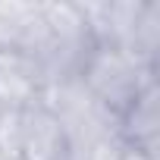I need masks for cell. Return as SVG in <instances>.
Listing matches in <instances>:
<instances>
[{
    "label": "cell",
    "mask_w": 160,
    "mask_h": 160,
    "mask_svg": "<svg viewBox=\"0 0 160 160\" xmlns=\"http://www.w3.org/2000/svg\"><path fill=\"white\" fill-rule=\"evenodd\" d=\"M75 78L110 116L119 119L129 110V104L138 98V91L144 85L157 82V66L135 60L122 47L91 44V50L85 53Z\"/></svg>",
    "instance_id": "6da1fadb"
},
{
    "label": "cell",
    "mask_w": 160,
    "mask_h": 160,
    "mask_svg": "<svg viewBox=\"0 0 160 160\" xmlns=\"http://www.w3.org/2000/svg\"><path fill=\"white\" fill-rule=\"evenodd\" d=\"M19 160H75L72 138L63 119L41 101L22 110V157Z\"/></svg>",
    "instance_id": "7a4b0ae2"
},
{
    "label": "cell",
    "mask_w": 160,
    "mask_h": 160,
    "mask_svg": "<svg viewBox=\"0 0 160 160\" xmlns=\"http://www.w3.org/2000/svg\"><path fill=\"white\" fill-rule=\"evenodd\" d=\"M50 44V32L41 3L0 0V50H22L41 57Z\"/></svg>",
    "instance_id": "3957f363"
},
{
    "label": "cell",
    "mask_w": 160,
    "mask_h": 160,
    "mask_svg": "<svg viewBox=\"0 0 160 160\" xmlns=\"http://www.w3.org/2000/svg\"><path fill=\"white\" fill-rule=\"evenodd\" d=\"M44 72L38 57L22 50H0V110H25L41 101Z\"/></svg>",
    "instance_id": "277c9868"
},
{
    "label": "cell",
    "mask_w": 160,
    "mask_h": 160,
    "mask_svg": "<svg viewBox=\"0 0 160 160\" xmlns=\"http://www.w3.org/2000/svg\"><path fill=\"white\" fill-rule=\"evenodd\" d=\"M119 138L132 148H144L157 154L160 138V85L151 82L138 91V98L129 104V110L119 116Z\"/></svg>",
    "instance_id": "5b68a950"
},
{
    "label": "cell",
    "mask_w": 160,
    "mask_h": 160,
    "mask_svg": "<svg viewBox=\"0 0 160 160\" xmlns=\"http://www.w3.org/2000/svg\"><path fill=\"white\" fill-rule=\"evenodd\" d=\"M22 157V110H0V160Z\"/></svg>",
    "instance_id": "8992f818"
},
{
    "label": "cell",
    "mask_w": 160,
    "mask_h": 160,
    "mask_svg": "<svg viewBox=\"0 0 160 160\" xmlns=\"http://www.w3.org/2000/svg\"><path fill=\"white\" fill-rule=\"evenodd\" d=\"M122 160H157V154H154V151H144V148H132V144H126Z\"/></svg>",
    "instance_id": "52a82bcc"
}]
</instances>
